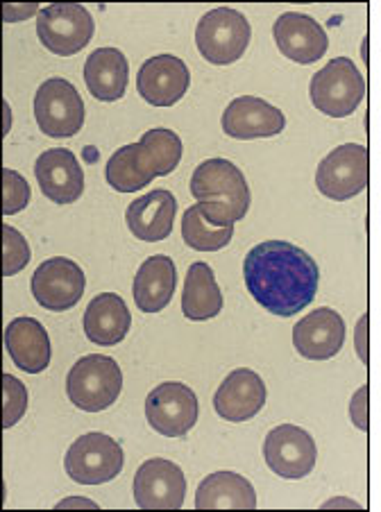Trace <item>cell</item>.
I'll use <instances>...</instances> for the list:
<instances>
[{
  "instance_id": "cell-6",
  "label": "cell",
  "mask_w": 381,
  "mask_h": 512,
  "mask_svg": "<svg viewBox=\"0 0 381 512\" xmlns=\"http://www.w3.org/2000/svg\"><path fill=\"white\" fill-rule=\"evenodd\" d=\"M96 23L87 7L80 3L48 5L37 16V37L41 46L57 57L78 55L89 46Z\"/></svg>"
},
{
  "instance_id": "cell-23",
  "label": "cell",
  "mask_w": 381,
  "mask_h": 512,
  "mask_svg": "<svg viewBox=\"0 0 381 512\" xmlns=\"http://www.w3.org/2000/svg\"><path fill=\"white\" fill-rule=\"evenodd\" d=\"M132 315L121 295L100 293L89 302L84 311V334L93 345L114 347L123 343L130 331Z\"/></svg>"
},
{
  "instance_id": "cell-25",
  "label": "cell",
  "mask_w": 381,
  "mask_h": 512,
  "mask_svg": "<svg viewBox=\"0 0 381 512\" xmlns=\"http://www.w3.org/2000/svg\"><path fill=\"white\" fill-rule=\"evenodd\" d=\"M198 510H254L257 494L252 483L234 472H214L198 485Z\"/></svg>"
},
{
  "instance_id": "cell-18",
  "label": "cell",
  "mask_w": 381,
  "mask_h": 512,
  "mask_svg": "<svg viewBox=\"0 0 381 512\" xmlns=\"http://www.w3.org/2000/svg\"><path fill=\"white\" fill-rule=\"evenodd\" d=\"M35 175L41 193L55 204H73L84 193V170L78 157L66 148L41 152L35 164Z\"/></svg>"
},
{
  "instance_id": "cell-20",
  "label": "cell",
  "mask_w": 381,
  "mask_h": 512,
  "mask_svg": "<svg viewBox=\"0 0 381 512\" xmlns=\"http://www.w3.org/2000/svg\"><path fill=\"white\" fill-rule=\"evenodd\" d=\"M177 216V200L171 191L157 189L134 200L127 207L125 220L134 238L146 243H157L171 236Z\"/></svg>"
},
{
  "instance_id": "cell-8",
  "label": "cell",
  "mask_w": 381,
  "mask_h": 512,
  "mask_svg": "<svg viewBox=\"0 0 381 512\" xmlns=\"http://www.w3.org/2000/svg\"><path fill=\"white\" fill-rule=\"evenodd\" d=\"M123 447L105 433H87L66 451V474L80 485H105L123 472Z\"/></svg>"
},
{
  "instance_id": "cell-10",
  "label": "cell",
  "mask_w": 381,
  "mask_h": 512,
  "mask_svg": "<svg viewBox=\"0 0 381 512\" xmlns=\"http://www.w3.org/2000/svg\"><path fill=\"white\" fill-rule=\"evenodd\" d=\"M196 392L180 381L159 383L146 397V420L164 438H184L198 422Z\"/></svg>"
},
{
  "instance_id": "cell-15",
  "label": "cell",
  "mask_w": 381,
  "mask_h": 512,
  "mask_svg": "<svg viewBox=\"0 0 381 512\" xmlns=\"http://www.w3.org/2000/svg\"><path fill=\"white\" fill-rule=\"evenodd\" d=\"M279 53L295 64H313L327 55L329 39L323 25L300 12H286L273 25Z\"/></svg>"
},
{
  "instance_id": "cell-28",
  "label": "cell",
  "mask_w": 381,
  "mask_h": 512,
  "mask_svg": "<svg viewBox=\"0 0 381 512\" xmlns=\"http://www.w3.org/2000/svg\"><path fill=\"white\" fill-rule=\"evenodd\" d=\"M182 238L196 252H218L232 243L234 227L214 223L200 211L198 204H193L182 216Z\"/></svg>"
},
{
  "instance_id": "cell-32",
  "label": "cell",
  "mask_w": 381,
  "mask_h": 512,
  "mask_svg": "<svg viewBox=\"0 0 381 512\" xmlns=\"http://www.w3.org/2000/svg\"><path fill=\"white\" fill-rule=\"evenodd\" d=\"M30 184L12 168H3V213L14 216L30 202Z\"/></svg>"
},
{
  "instance_id": "cell-13",
  "label": "cell",
  "mask_w": 381,
  "mask_h": 512,
  "mask_svg": "<svg viewBox=\"0 0 381 512\" xmlns=\"http://www.w3.org/2000/svg\"><path fill=\"white\" fill-rule=\"evenodd\" d=\"M132 492L141 510H180L186 497L182 467L166 458H150L134 474Z\"/></svg>"
},
{
  "instance_id": "cell-22",
  "label": "cell",
  "mask_w": 381,
  "mask_h": 512,
  "mask_svg": "<svg viewBox=\"0 0 381 512\" xmlns=\"http://www.w3.org/2000/svg\"><path fill=\"white\" fill-rule=\"evenodd\" d=\"M177 288V268L171 256L155 254L141 263L134 275L132 295L143 313L164 311Z\"/></svg>"
},
{
  "instance_id": "cell-9",
  "label": "cell",
  "mask_w": 381,
  "mask_h": 512,
  "mask_svg": "<svg viewBox=\"0 0 381 512\" xmlns=\"http://www.w3.org/2000/svg\"><path fill=\"white\" fill-rule=\"evenodd\" d=\"M35 118L46 136L69 139L84 125V100L69 80L50 78L37 89Z\"/></svg>"
},
{
  "instance_id": "cell-24",
  "label": "cell",
  "mask_w": 381,
  "mask_h": 512,
  "mask_svg": "<svg viewBox=\"0 0 381 512\" xmlns=\"http://www.w3.org/2000/svg\"><path fill=\"white\" fill-rule=\"evenodd\" d=\"M130 64L118 48H98L84 64V82L91 96L103 102H116L127 93Z\"/></svg>"
},
{
  "instance_id": "cell-26",
  "label": "cell",
  "mask_w": 381,
  "mask_h": 512,
  "mask_svg": "<svg viewBox=\"0 0 381 512\" xmlns=\"http://www.w3.org/2000/svg\"><path fill=\"white\" fill-rule=\"evenodd\" d=\"M223 311V293L218 281L205 261L193 263L186 270L184 290H182V313L191 322H205L216 318Z\"/></svg>"
},
{
  "instance_id": "cell-7",
  "label": "cell",
  "mask_w": 381,
  "mask_h": 512,
  "mask_svg": "<svg viewBox=\"0 0 381 512\" xmlns=\"http://www.w3.org/2000/svg\"><path fill=\"white\" fill-rule=\"evenodd\" d=\"M370 182V155L366 145L345 143L338 145L320 161L316 170V186L325 198L345 202L357 198L368 189Z\"/></svg>"
},
{
  "instance_id": "cell-30",
  "label": "cell",
  "mask_w": 381,
  "mask_h": 512,
  "mask_svg": "<svg viewBox=\"0 0 381 512\" xmlns=\"http://www.w3.org/2000/svg\"><path fill=\"white\" fill-rule=\"evenodd\" d=\"M30 245L19 229L3 225V275L12 277L30 263Z\"/></svg>"
},
{
  "instance_id": "cell-34",
  "label": "cell",
  "mask_w": 381,
  "mask_h": 512,
  "mask_svg": "<svg viewBox=\"0 0 381 512\" xmlns=\"http://www.w3.org/2000/svg\"><path fill=\"white\" fill-rule=\"evenodd\" d=\"M368 322L370 315L363 313V318L357 324V354L363 365H368Z\"/></svg>"
},
{
  "instance_id": "cell-31",
  "label": "cell",
  "mask_w": 381,
  "mask_h": 512,
  "mask_svg": "<svg viewBox=\"0 0 381 512\" xmlns=\"http://www.w3.org/2000/svg\"><path fill=\"white\" fill-rule=\"evenodd\" d=\"M3 397V426L12 429L28 411V388L23 386V381L12 377V374H3Z\"/></svg>"
},
{
  "instance_id": "cell-11",
  "label": "cell",
  "mask_w": 381,
  "mask_h": 512,
  "mask_svg": "<svg viewBox=\"0 0 381 512\" xmlns=\"http://www.w3.org/2000/svg\"><path fill=\"white\" fill-rule=\"evenodd\" d=\"M264 458L279 479L300 481L316 467L318 449L309 431L295 424H279L266 435Z\"/></svg>"
},
{
  "instance_id": "cell-36",
  "label": "cell",
  "mask_w": 381,
  "mask_h": 512,
  "mask_svg": "<svg viewBox=\"0 0 381 512\" xmlns=\"http://www.w3.org/2000/svg\"><path fill=\"white\" fill-rule=\"evenodd\" d=\"M334 506H350V508H357V510L361 508V506H359V503H354V501H343V499H336V501H327L323 508L327 510V508H334Z\"/></svg>"
},
{
  "instance_id": "cell-5",
  "label": "cell",
  "mask_w": 381,
  "mask_h": 512,
  "mask_svg": "<svg viewBox=\"0 0 381 512\" xmlns=\"http://www.w3.org/2000/svg\"><path fill=\"white\" fill-rule=\"evenodd\" d=\"M252 28L248 19L232 7H216L198 21L196 46L209 64L227 66L239 62L250 46Z\"/></svg>"
},
{
  "instance_id": "cell-3",
  "label": "cell",
  "mask_w": 381,
  "mask_h": 512,
  "mask_svg": "<svg viewBox=\"0 0 381 512\" xmlns=\"http://www.w3.org/2000/svg\"><path fill=\"white\" fill-rule=\"evenodd\" d=\"M123 390V372L105 354L82 356L66 377V395L84 413L107 411Z\"/></svg>"
},
{
  "instance_id": "cell-33",
  "label": "cell",
  "mask_w": 381,
  "mask_h": 512,
  "mask_svg": "<svg viewBox=\"0 0 381 512\" xmlns=\"http://www.w3.org/2000/svg\"><path fill=\"white\" fill-rule=\"evenodd\" d=\"M368 383H363V386L354 392V397L350 401V417L357 429H361L363 433H368Z\"/></svg>"
},
{
  "instance_id": "cell-29",
  "label": "cell",
  "mask_w": 381,
  "mask_h": 512,
  "mask_svg": "<svg viewBox=\"0 0 381 512\" xmlns=\"http://www.w3.org/2000/svg\"><path fill=\"white\" fill-rule=\"evenodd\" d=\"M139 143L146 150V157L150 161L152 170H155L157 177L171 175L173 170L180 166L184 145L182 139L173 130H166V127H155V130H148L141 136Z\"/></svg>"
},
{
  "instance_id": "cell-17",
  "label": "cell",
  "mask_w": 381,
  "mask_h": 512,
  "mask_svg": "<svg viewBox=\"0 0 381 512\" xmlns=\"http://www.w3.org/2000/svg\"><path fill=\"white\" fill-rule=\"evenodd\" d=\"M266 383L254 370L239 368L230 372L214 395V408L220 420L248 422L266 406Z\"/></svg>"
},
{
  "instance_id": "cell-14",
  "label": "cell",
  "mask_w": 381,
  "mask_h": 512,
  "mask_svg": "<svg viewBox=\"0 0 381 512\" xmlns=\"http://www.w3.org/2000/svg\"><path fill=\"white\" fill-rule=\"evenodd\" d=\"M191 73L180 57L157 55L141 66L137 89L152 107H173L189 91Z\"/></svg>"
},
{
  "instance_id": "cell-19",
  "label": "cell",
  "mask_w": 381,
  "mask_h": 512,
  "mask_svg": "<svg viewBox=\"0 0 381 512\" xmlns=\"http://www.w3.org/2000/svg\"><path fill=\"white\" fill-rule=\"evenodd\" d=\"M284 127V114L257 96H239L227 105L223 114V132L239 141L268 139L282 134Z\"/></svg>"
},
{
  "instance_id": "cell-2",
  "label": "cell",
  "mask_w": 381,
  "mask_h": 512,
  "mask_svg": "<svg viewBox=\"0 0 381 512\" xmlns=\"http://www.w3.org/2000/svg\"><path fill=\"white\" fill-rule=\"evenodd\" d=\"M191 193L200 211L223 227H234L243 220L252 202L243 173L227 159L202 161L191 175Z\"/></svg>"
},
{
  "instance_id": "cell-1",
  "label": "cell",
  "mask_w": 381,
  "mask_h": 512,
  "mask_svg": "<svg viewBox=\"0 0 381 512\" xmlns=\"http://www.w3.org/2000/svg\"><path fill=\"white\" fill-rule=\"evenodd\" d=\"M243 279L254 302L279 318H291L316 300L320 270L302 247L266 241L245 256Z\"/></svg>"
},
{
  "instance_id": "cell-35",
  "label": "cell",
  "mask_w": 381,
  "mask_h": 512,
  "mask_svg": "<svg viewBox=\"0 0 381 512\" xmlns=\"http://www.w3.org/2000/svg\"><path fill=\"white\" fill-rule=\"evenodd\" d=\"M69 506H82V508H91V510H98V506L93 501H87V499H66V501H62L59 503L57 508H69Z\"/></svg>"
},
{
  "instance_id": "cell-21",
  "label": "cell",
  "mask_w": 381,
  "mask_h": 512,
  "mask_svg": "<svg viewBox=\"0 0 381 512\" xmlns=\"http://www.w3.org/2000/svg\"><path fill=\"white\" fill-rule=\"evenodd\" d=\"M5 347L12 361L28 374L44 372L53 356L48 331L35 318H16L7 324Z\"/></svg>"
},
{
  "instance_id": "cell-4",
  "label": "cell",
  "mask_w": 381,
  "mask_h": 512,
  "mask_svg": "<svg viewBox=\"0 0 381 512\" xmlns=\"http://www.w3.org/2000/svg\"><path fill=\"white\" fill-rule=\"evenodd\" d=\"M309 96L320 114L345 118L366 98V80L350 57H336L313 75Z\"/></svg>"
},
{
  "instance_id": "cell-27",
  "label": "cell",
  "mask_w": 381,
  "mask_h": 512,
  "mask_svg": "<svg viewBox=\"0 0 381 512\" xmlns=\"http://www.w3.org/2000/svg\"><path fill=\"white\" fill-rule=\"evenodd\" d=\"M107 184L118 193H134L141 191L143 186L150 184L157 177L152 170L141 143H130L118 148L107 161L105 168Z\"/></svg>"
},
{
  "instance_id": "cell-16",
  "label": "cell",
  "mask_w": 381,
  "mask_h": 512,
  "mask_svg": "<svg viewBox=\"0 0 381 512\" xmlns=\"http://www.w3.org/2000/svg\"><path fill=\"white\" fill-rule=\"evenodd\" d=\"M345 345V322L334 309H316L293 327V347L307 361H327Z\"/></svg>"
},
{
  "instance_id": "cell-12",
  "label": "cell",
  "mask_w": 381,
  "mask_h": 512,
  "mask_svg": "<svg viewBox=\"0 0 381 512\" xmlns=\"http://www.w3.org/2000/svg\"><path fill=\"white\" fill-rule=\"evenodd\" d=\"M32 297L46 311H69L82 300L87 277L78 263L66 256H53L41 263L32 275Z\"/></svg>"
}]
</instances>
